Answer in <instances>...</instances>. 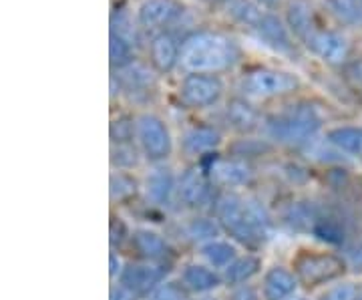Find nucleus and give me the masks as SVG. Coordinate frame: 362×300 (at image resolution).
<instances>
[{
    "mask_svg": "<svg viewBox=\"0 0 362 300\" xmlns=\"http://www.w3.org/2000/svg\"><path fill=\"white\" fill-rule=\"evenodd\" d=\"M137 188H139L137 180L125 170H117L111 173L109 192H111V200L113 202H125V200H129V197L137 194Z\"/></svg>",
    "mask_w": 362,
    "mask_h": 300,
    "instance_id": "29",
    "label": "nucleus"
},
{
    "mask_svg": "<svg viewBox=\"0 0 362 300\" xmlns=\"http://www.w3.org/2000/svg\"><path fill=\"white\" fill-rule=\"evenodd\" d=\"M109 232H111V246L115 244H121L127 236V230H125V224L121 222L119 218H111V226H109Z\"/></svg>",
    "mask_w": 362,
    "mask_h": 300,
    "instance_id": "40",
    "label": "nucleus"
},
{
    "mask_svg": "<svg viewBox=\"0 0 362 300\" xmlns=\"http://www.w3.org/2000/svg\"><path fill=\"white\" fill-rule=\"evenodd\" d=\"M223 93H226L223 79L220 75H204V73H185L177 89L181 103L195 111L216 107L221 101Z\"/></svg>",
    "mask_w": 362,
    "mask_h": 300,
    "instance_id": "7",
    "label": "nucleus"
},
{
    "mask_svg": "<svg viewBox=\"0 0 362 300\" xmlns=\"http://www.w3.org/2000/svg\"><path fill=\"white\" fill-rule=\"evenodd\" d=\"M346 264H349L352 270L361 272L362 270V234L352 242L346 252Z\"/></svg>",
    "mask_w": 362,
    "mask_h": 300,
    "instance_id": "38",
    "label": "nucleus"
},
{
    "mask_svg": "<svg viewBox=\"0 0 362 300\" xmlns=\"http://www.w3.org/2000/svg\"><path fill=\"white\" fill-rule=\"evenodd\" d=\"M292 268L298 282L306 288H318L334 282L346 272L349 264L332 252H310L302 250L292 260Z\"/></svg>",
    "mask_w": 362,
    "mask_h": 300,
    "instance_id": "5",
    "label": "nucleus"
},
{
    "mask_svg": "<svg viewBox=\"0 0 362 300\" xmlns=\"http://www.w3.org/2000/svg\"><path fill=\"white\" fill-rule=\"evenodd\" d=\"M135 145L151 163H163L173 154V135L157 113L143 111L135 117Z\"/></svg>",
    "mask_w": 362,
    "mask_h": 300,
    "instance_id": "6",
    "label": "nucleus"
},
{
    "mask_svg": "<svg viewBox=\"0 0 362 300\" xmlns=\"http://www.w3.org/2000/svg\"><path fill=\"white\" fill-rule=\"evenodd\" d=\"M252 35L274 52H280V54H294L296 52L294 35L290 33L284 18L274 11H268L264 14L262 23L256 26V30Z\"/></svg>",
    "mask_w": 362,
    "mask_h": 300,
    "instance_id": "12",
    "label": "nucleus"
},
{
    "mask_svg": "<svg viewBox=\"0 0 362 300\" xmlns=\"http://www.w3.org/2000/svg\"><path fill=\"white\" fill-rule=\"evenodd\" d=\"M220 6L232 23L244 26L250 33L256 30L264 14L268 13V8L262 6L258 0H223Z\"/></svg>",
    "mask_w": 362,
    "mask_h": 300,
    "instance_id": "22",
    "label": "nucleus"
},
{
    "mask_svg": "<svg viewBox=\"0 0 362 300\" xmlns=\"http://www.w3.org/2000/svg\"><path fill=\"white\" fill-rule=\"evenodd\" d=\"M216 220L226 234L247 248H259L268 240L270 218L252 197L226 192L216 200Z\"/></svg>",
    "mask_w": 362,
    "mask_h": 300,
    "instance_id": "2",
    "label": "nucleus"
},
{
    "mask_svg": "<svg viewBox=\"0 0 362 300\" xmlns=\"http://www.w3.org/2000/svg\"><path fill=\"white\" fill-rule=\"evenodd\" d=\"M282 18L298 42H304L318 28L310 0H286Z\"/></svg>",
    "mask_w": 362,
    "mask_h": 300,
    "instance_id": "19",
    "label": "nucleus"
},
{
    "mask_svg": "<svg viewBox=\"0 0 362 300\" xmlns=\"http://www.w3.org/2000/svg\"><path fill=\"white\" fill-rule=\"evenodd\" d=\"M298 278L294 270L286 266H272L262 280V296L264 300H286L296 294Z\"/></svg>",
    "mask_w": 362,
    "mask_h": 300,
    "instance_id": "20",
    "label": "nucleus"
},
{
    "mask_svg": "<svg viewBox=\"0 0 362 300\" xmlns=\"http://www.w3.org/2000/svg\"><path fill=\"white\" fill-rule=\"evenodd\" d=\"M139 147L137 145H111V163L117 166V170H127L137 163L139 156Z\"/></svg>",
    "mask_w": 362,
    "mask_h": 300,
    "instance_id": "34",
    "label": "nucleus"
},
{
    "mask_svg": "<svg viewBox=\"0 0 362 300\" xmlns=\"http://www.w3.org/2000/svg\"><path fill=\"white\" fill-rule=\"evenodd\" d=\"M206 2H211V4H221L223 0H206Z\"/></svg>",
    "mask_w": 362,
    "mask_h": 300,
    "instance_id": "45",
    "label": "nucleus"
},
{
    "mask_svg": "<svg viewBox=\"0 0 362 300\" xmlns=\"http://www.w3.org/2000/svg\"><path fill=\"white\" fill-rule=\"evenodd\" d=\"M185 11L181 0H141L135 8V16L143 33L153 37L157 33L173 30Z\"/></svg>",
    "mask_w": 362,
    "mask_h": 300,
    "instance_id": "8",
    "label": "nucleus"
},
{
    "mask_svg": "<svg viewBox=\"0 0 362 300\" xmlns=\"http://www.w3.org/2000/svg\"><path fill=\"white\" fill-rule=\"evenodd\" d=\"M181 42L173 30L157 33L149 39V65L156 69L159 75H169L173 69L180 67L181 57Z\"/></svg>",
    "mask_w": 362,
    "mask_h": 300,
    "instance_id": "14",
    "label": "nucleus"
},
{
    "mask_svg": "<svg viewBox=\"0 0 362 300\" xmlns=\"http://www.w3.org/2000/svg\"><path fill=\"white\" fill-rule=\"evenodd\" d=\"M272 144L264 137V139H252V137H244L240 139L238 144L233 145L232 151L235 157H242V159H247L252 156H262L266 151H270Z\"/></svg>",
    "mask_w": 362,
    "mask_h": 300,
    "instance_id": "35",
    "label": "nucleus"
},
{
    "mask_svg": "<svg viewBox=\"0 0 362 300\" xmlns=\"http://www.w3.org/2000/svg\"><path fill=\"white\" fill-rule=\"evenodd\" d=\"M240 45L221 30H194L183 37L180 67L185 73L220 75L240 61Z\"/></svg>",
    "mask_w": 362,
    "mask_h": 300,
    "instance_id": "1",
    "label": "nucleus"
},
{
    "mask_svg": "<svg viewBox=\"0 0 362 300\" xmlns=\"http://www.w3.org/2000/svg\"><path fill=\"white\" fill-rule=\"evenodd\" d=\"M228 300H259V296L254 287H250V284H240V287H233Z\"/></svg>",
    "mask_w": 362,
    "mask_h": 300,
    "instance_id": "39",
    "label": "nucleus"
},
{
    "mask_svg": "<svg viewBox=\"0 0 362 300\" xmlns=\"http://www.w3.org/2000/svg\"><path fill=\"white\" fill-rule=\"evenodd\" d=\"M308 51L320 59L324 65L338 67L346 63L350 54V42L349 39L330 28H316L308 39L302 42Z\"/></svg>",
    "mask_w": 362,
    "mask_h": 300,
    "instance_id": "10",
    "label": "nucleus"
},
{
    "mask_svg": "<svg viewBox=\"0 0 362 300\" xmlns=\"http://www.w3.org/2000/svg\"><path fill=\"white\" fill-rule=\"evenodd\" d=\"M259 268H262V260H259L256 254H244V256H238L235 260L221 270L223 276V284L228 287H240V284H247L254 276L258 275Z\"/></svg>",
    "mask_w": 362,
    "mask_h": 300,
    "instance_id": "27",
    "label": "nucleus"
},
{
    "mask_svg": "<svg viewBox=\"0 0 362 300\" xmlns=\"http://www.w3.org/2000/svg\"><path fill=\"white\" fill-rule=\"evenodd\" d=\"M109 35L119 37V39H123L137 49L141 42L143 30L137 23L135 13H131L129 8H115L111 13V21H109Z\"/></svg>",
    "mask_w": 362,
    "mask_h": 300,
    "instance_id": "24",
    "label": "nucleus"
},
{
    "mask_svg": "<svg viewBox=\"0 0 362 300\" xmlns=\"http://www.w3.org/2000/svg\"><path fill=\"white\" fill-rule=\"evenodd\" d=\"M199 254L206 260L207 266H211L216 270L228 268L240 256L235 244L228 242V240H221V238H214V240H207L204 244H199Z\"/></svg>",
    "mask_w": 362,
    "mask_h": 300,
    "instance_id": "26",
    "label": "nucleus"
},
{
    "mask_svg": "<svg viewBox=\"0 0 362 300\" xmlns=\"http://www.w3.org/2000/svg\"><path fill=\"white\" fill-rule=\"evenodd\" d=\"M211 178L204 166H194L177 178V197L187 208H202L206 206L211 196Z\"/></svg>",
    "mask_w": 362,
    "mask_h": 300,
    "instance_id": "13",
    "label": "nucleus"
},
{
    "mask_svg": "<svg viewBox=\"0 0 362 300\" xmlns=\"http://www.w3.org/2000/svg\"><path fill=\"white\" fill-rule=\"evenodd\" d=\"M354 300H362V287L356 288V296H354Z\"/></svg>",
    "mask_w": 362,
    "mask_h": 300,
    "instance_id": "43",
    "label": "nucleus"
},
{
    "mask_svg": "<svg viewBox=\"0 0 362 300\" xmlns=\"http://www.w3.org/2000/svg\"><path fill=\"white\" fill-rule=\"evenodd\" d=\"M123 266H125V264H121L119 256H117V252H111V254H109V276H111V280H115V278L121 276V272H123Z\"/></svg>",
    "mask_w": 362,
    "mask_h": 300,
    "instance_id": "42",
    "label": "nucleus"
},
{
    "mask_svg": "<svg viewBox=\"0 0 362 300\" xmlns=\"http://www.w3.org/2000/svg\"><path fill=\"white\" fill-rule=\"evenodd\" d=\"M181 282L185 284L189 292L207 294V292H214L216 288L223 284V276H221L220 270H216L207 264L189 262L181 272Z\"/></svg>",
    "mask_w": 362,
    "mask_h": 300,
    "instance_id": "21",
    "label": "nucleus"
},
{
    "mask_svg": "<svg viewBox=\"0 0 362 300\" xmlns=\"http://www.w3.org/2000/svg\"><path fill=\"white\" fill-rule=\"evenodd\" d=\"M109 137H111V145L135 144V117L119 115L113 119L109 127Z\"/></svg>",
    "mask_w": 362,
    "mask_h": 300,
    "instance_id": "30",
    "label": "nucleus"
},
{
    "mask_svg": "<svg viewBox=\"0 0 362 300\" xmlns=\"http://www.w3.org/2000/svg\"><path fill=\"white\" fill-rule=\"evenodd\" d=\"M221 230V226L218 220H209V218H195L187 226V234L192 236L194 240H197L199 244H204L207 240H214L218 238V232Z\"/></svg>",
    "mask_w": 362,
    "mask_h": 300,
    "instance_id": "33",
    "label": "nucleus"
},
{
    "mask_svg": "<svg viewBox=\"0 0 362 300\" xmlns=\"http://www.w3.org/2000/svg\"><path fill=\"white\" fill-rule=\"evenodd\" d=\"M131 244H133V248L139 254L141 260L163 262L169 256L168 240L161 234H157L156 230H149V228H137L131 234Z\"/></svg>",
    "mask_w": 362,
    "mask_h": 300,
    "instance_id": "23",
    "label": "nucleus"
},
{
    "mask_svg": "<svg viewBox=\"0 0 362 300\" xmlns=\"http://www.w3.org/2000/svg\"><path fill=\"white\" fill-rule=\"evenodd\" d=\"M156 69L147 63H141L139 59H133L121 69H115L113 75L119 81L123 91L131 93V95H149L156 91L157 77Z\"/></svg>",
    "mask_w": 362,
    "mask_h": 300,
    "instance_id": "16",
    "label": "nucleus"
},
{
    "mask_svg": "<svg viewBox=\"0 0 362 300\" xmlns=\"http://www.w3.org/2000/svg\"><path fill=\"white\" fill-rule=\"evenodd\" d=\"M206 170L209 173V178H211V182L220 183L223 188H244L254 180V170H252L250 161L235 156H209V166Z\"/></svg>",
    "mask_w": 362,
    "mask_h": 300,
    "instance_id": "11",
    "label": "nucleus"
},
{
    "mask_svg": "<svg viewBox=\"0 0 362 300\" xmlns=\"http://www.w3.org/2000/svg\"><path fill=\"white\" fill-rule=\"evenodd\" d=\"M302 81L296 73L280 67H252L238 81V91L250 101L280 99L296 93Z\"/></svg>",
    "mask_w": 362,
    "mask_h": 300,
    "instance_id": "4",
    "label": "nucleus"
},
{
    "mask_svg": "<svg viewBox=\"0 0 362 300\" xmlns=\"http://www.w3.org/2000/svg\"><path fill=\"white\" fill-rule=\"evenodd\" d=\"M326 142L338 151L362 157V125H338L326 131Z\"/></svg>",
    "mask_w": 362,
    "mask_h": 300,
    "instance_id": "25",
    "label": "nucleus"
},
{
    "mask_svg": "<svg viewBox=\"0 0 362 300\" xmlns=\"http://www.w3.org/2000/svg\"><path fill=\"white\" fill-rule=\"evenodd\" d=\"M286 300H306L304 296H300V294H292L290 299H286Z\"/></svg>",
    "mask_w": 362,
    "mask_h": 300,
    "instance_id": "44",
    "label": "nucleus"
},
{
    "mask_svg": "<svg viewBox=\"0 0 362 300\" xmlns=\"http://www.w3.org/2000/svg\"><path fill=\"white\" fill-rule=\"evenodd\" d=\"M223 142L221 131L214 125H192L189 129L183 131L181 135V149L192 157H206L214 156Z\"/></svg>",
    "mask_w": 362,
    "mask_h": 300,
    "instance_id": "17",
    "label": "nucleus"
},
{
    "mask_svg": "<svg viewBox=\"0 0 362 300\" xmlns=\"http://www.w3.org/2000/svg\"><path fill=\"white\" fill-rule=\"evenodd\" d=\"M314 234L322 238V240H328V242H340L344 238L332 220H318L314 224Z\"/></svg>",
    "mask_w": 362,
    "mask_h": 300,
    "instance_id": "36",
    "label": "nucleus"
},
{
    "mask_svg": "<svg viewBox=\"0 0 362 300\" xmlns=\"http://www.w3.org/2000/svg\"><path fill=\"white\" fill-rule=\"evenodd\" d=\"M143 192L153 206H169L173 194H177V178L168 166L156 163L143 180Z\"/></svg>",
    "mask_w": 362,
    "mask_h": 300,
    "instance_id": "18",
    "label": "nucleus"
},
{
    "mask_svg": "<svg viewBox=\"0 0 362 300\" xmlns=\"http://www.w3.org/2000/svg\"><path fill=\"white\" fill-rule=\"evenodd\" d=\"M147 300H192L189 290L181 280H163L159 287L147 296Z\"/></svg>",
    "mask_w": 362,
    "mask_h": 300,
    "instance_id": "32",
    "label": "nucleus"
},
{
    "mask_svg": "<svg viewBox=\"0 0 362 300\" xmlns=\"http://www.w3.org/2000/svg\"><path fill=\"white\" fill-rule=\"evenodd\" d=\"M165 276H168V268L163 266V262H127L119 276V284L129 288L131 292L137 294L139 299L143 296L147 299L163 280H168Z\"/></svg>",
    "mask_w": 362,
    "mask_h": 300,
    "instance_id": "9",
    "label": "nucleus"
},
{
    "mask_svg": "<svg viewBox=\"0 0 362 300\" xmlns=\"http://www.w3.org/2000/svg\"><path fill=\"white\" fill-rule=\"evenodd\" d=\"M328 13L344 26H362V0H324Z\"/></svg>",
    "mask_w": 362,
    "mask_h": 300,
    "instance_id": "28",
    "label": "nucleus"
},
{
    "mask_svg": "<svg viewBox=\"0 0 362 300\" xmlns=\"http://www.w3.org/2000/svg\"><path fill=\"white\" fill-rule=\"evenodd\" d=\"M109 300H139V296L133 294L129 288H125L123 284H115L109 290Z\"/></svg>",
    "mask_w": 362,
    "mask_h": 300,
    "instance_id": "41",
    "label": "nucleus"
},
{
    "mask_svg": "<svg viewBox=\"0 0 362 300\" xmlns=\"http://www.w3.org/2000/svg\"><path fill=\"white\" fill-rule=\"evenodd\" d=\"M322 111L310 101H294L264 117V137L276 145H302L322 129Z\"/></svg>",
    "mask_w": 362,
    "mask_h": 300,
    "instance_id": "3",
    "label": "nucleus"
},
{
    "mask_svg": "<svg viewBox=\"0 0 362 300\" xmlns=\"http://www.w3.org/2000/svg\"><path fill=\"white\" fill-rule=\"evenodd\" d=\"M133 59H137L135 57V47L125 42L123 39H119V37L109 35V63H111V69L113 71L121 69V67L131 63Z\"/></svg>",
    "mask_w": 362,
    "mask_h": 300,
    "instance_id": "31",
    "label": "nucleus"
},
{
    "mask_svg": "<svg viewBox=\"0 0 362 300\" xmlns=\"http://www.w3.org/2000/svg\"><path fill=\"white\" fill-rule=\"evenodd\" d=\"M223 121L235 133L250 135V133H254V131L262 127L264 117H262L258 107L252 103L250 99L238 95V97L230 99L223 107Z\"/></svg>",
    "mask_w": 362,
    "mask_h": 300,
    "instance_id": "15",
    "label": "nucleus"
},
{
    "mask_svg": "<svg viewBox=\"0 0 362 300\" xmlns=\"http://www.w3.org/2000/svg\"><path fill=\"white\" fill-rule=\"evenodd\" d=\"M356 296V288L350 282H342V284H334L324 292L320 300H354Z\"/></svg>",
    "mask_w": 362,
    "mask_h": 300,
    "instance_id": "37",
    "label": "nucleus"
}]
</instances>
